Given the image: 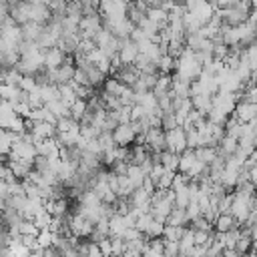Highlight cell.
I'll use <instances>...</instances> for the list:
<instances>
[{
    "label": "cell",
    "mask_w": 257,
    "mask_h": 257,
    "mask_svg": "<svg viewBox=\"0 0 257 257\" xmlns=\"http://www.w3.org/2000/svg\"><path fill=\"white\" fill-rule=\"evenodd\" d=\"M165 149L179 155L187 149V141H185V131L181 126H175V128H169L165 131Z\"/></svg>",
    "instance_id": "1"
},
{
    "label": "cell",
    "mask_w": 257,
    "mask_h": 257,
    "mask_svg": "<svg viewBox=\"0 0 257 257\" xmlns=\"http://www.w3.org/2000/svg\"><path fill=\"white\" fill-rule=\"evenodd\" d=\"M100 26H102V22H100V14L82 16L80 22H78V36H80V38H94V34L98 32Z\"/></svg>",
    "instance_id": "2"
},
{
    "label": "cell",
    "mask_w": 257,
    "mask_h": 257,
    "mask_svg": "<svg viewBox=\"0 0 257 257\" xmlns=\"http://www.w3.org/2000/svg\"><path fill=\"white\" fill-rule=\"evenodd\" d=\"M145 145L149 147L151 153H161L165 151V131L161 126H151L145 133Z\"/></svg>",
    "instance_id": "3"
},
{
    "label": "cell",
    "mask_w": 257,
    "mask_h": 257,
    "mask_svg": "<svg viewBox=\"0 0 257 257\" xmlns=\"http://www.w3.org/2000/svg\"><path fill=\"white\" fill-rule=\"evenodd\" d=\"M137 54H139L137 42H133L131 38H120L118 50H116V56H118L120 64H133L135 58H137Z\"/></svg>",
    "instance_id": "4"
},
{
    "label": "cell",
    "mask_w": 257,
    "mask_h": 257,
    "mask_svg": "<svg viewBox=\"0 0 257 257\" xmlns=\"http://www.w3.org/2000/svg\"><path fill=\"white\" fill-rule=\"evenodd\" d=\"M239 122H249L257 118V102H247V100H239L231 112Z\"/></svg>",
    "instance_id": "5"
},
{
    "label": "cell",
    "mask_w": 257,
    "mask_h": 257,
    "mask_svg": "<svg viewBox=\"0 0 257 257\" xmlns=\"http://www.w3.org/2000/svg\"><path fill=\"white\" fill-rule=\"evenodd\" d=\"M135 131L131 128V124L126 122V124H116L114 128H112V141H114V145L116 147H131L133 143H135Z\"/></svg>",
    "instance_id": "6"
},
{
    "label": "cell",
    "mask_w": 257,
    "mask_h": 257,
    "mask_svg": "<svg viewBox=\"0 0 257 257\" xmlns=\"http://www.w3.org/2000/svg\"><path fill=\"white\" fill-rule=\"evenodd\" d=\"M64 56H66V54H64L58 46H50V48L44 50V60H42V64H44L46 70H54V68H58V66L64 62Z\"/></svg>",
    "instance_id": "7"
},
{
    "label": "cell",
    "mask_w": 257,
    "mask_h": 257,
    "mask_svg": "<svg viewBox=\"0 0 257 257\" xmlns=\"http://www.w3.org/2000/svg\"><path fill=\"white\" fill-rule=\"evenodd\" d=\"M28 16L32 22H38V24H46L50 20V8L44 4V2H38V4H30L28 8Z\"/></svg>",
    "instance_id": "8"
},
{
    "label": "cell",
    "mask_w": 257,
    "mask_h": 257,
    "mask_svg": "<svg viewBox=\"0 0 257 257\" xmlns=\"http://www.w3.org/2000/svg\"><path fill=\"white\" fill-rule=\"evenodd\" d=\"M82 70H84V72H86V76H88V84H90L92 88H96V90H98V88L102 86V82H104L106 74H104V72H100V70H98L94 64H90V62H88L86 66H82Z\"/></svg>",
    "instance_id": "9"
},
{
    "label": "cell",
    "mask_w": 257,
    "mask_h": 257,
    "mask_svg": "<svg viewBox=\"0 0 257 257\" xmlns=\"http://www.w3.org/2000/svg\"><path fill=\"white\" fill-rule=\"evenodd\" d=\"M40 30H42V24L32 22V20L20 24V34H22V40H26V42H34V40L38 38Z\"/></svg>",
    "instance_id": "10"
},
{
    "label": "cell",
    "mask_w": 257,
    "mask_h": 257,
    "mask_svg": "<svg viewBox=\"0 0 257 257\" xmlns=\"http://www.w3.org/2000/svg\"><path fill=\"white\" fill-rule=\"evenodd\" d=\"M239 223L229 215V213H219L217 217H215V221H213V231H219V233H225V231H229V229H233V227H237Z\"/></svg>",
    "instance_id": "11"
},
{
    "label": "cell",
    "mask_w": 257,
    "mask_h": 257,
    "mask_svg": "<svg viewBox=\"0 0 257 257\" xmlns=\"http://www.w3.org/2000/svg\"><path fill=\"white\" fill-rule=\"evenodd\" d=\"M189 98H191L193 108L199 110L203 116H207V112H209V108H211V94L201 92V94H193V96H189Z\"/></svg>",
    "instance_id": "12"
},
{
    "label": "cell",
    "mask_w": 257,
    "mask_h": 257,
    "mask_svg": "<svg viewBox=\"0 0 257 257\" xmlns=\"http://www.w3.org/2000/svg\"><path fill=\"white\" fill-rule=\"evenodd\" d=\"M32 137H34V143L36 141H40V139H50V137H54V126L52 124H48V122H44V120H38V122H34V126H32Z\"/></svg>",
    "instance_id": "13"
},
{
    "label": "cell",
    "mask_w": 257,
    "mask_h": 257,
    "mask_svg": "<svg viewBox=\"0 0 257 257\" xmlns=\"http://www.w3.org/2000/svg\"><path fill=\"white\" fill-rule=\"evenodd\" d=\"M56 118H68L70 116V108H68V104L66 102H62L60 98H54V100H48L46 104H44Z\"/></svg>",
    "instance_id": "14"
},
{
    "label": "cell",
    "mask_w": 257,
    "mask_h": 257,
    "mask_svg": "<svg viewBox=\"0 0 257 257\" xmlns=\"http://www.w3.org/2000/svg\"><path fill=\"white\" fill-rule=\"evenodd\" d=\"M189 219L185 215V209H179V207H173L165 219V225H181V227H187Z\"/></svg>",
    "instance_id": "15"
},
{
    "label": "cell",
    "mask_w": 257,
    "mask_h": 257,
    "mask_svg": "<svg viewBox=\"0 0 257 257\" xmlns=\"http://www.w3.org/2000/svg\"><path fill=\"white\" fill-rule=\"evenodd\" d=\"M124 229H126V223H124L122 215H116V213H114V215L108 219V237H120Z\"/></svg>",
    "instance_id": "16"
},
{
    "label": "cell",
    "mask_w": 257,
    "mask_h": 257,
    "mask_svg": "<svg viewBox=\"0 0 257 257\" xmlns=\"http://www.w3.org/2000/svg\"><path fill=\"white\" fill-rule=\"evenodd\" d=\"M159 163L167 169V171H177V165H179V155L171 153V151H161L159 153Z\"/></svg>",
    "instance_id": "17"
},
{
    "label": "cell",
    "mask_w": 257,
    "mask_h": 257,
    "mask_svg": "<svg viewBox=\"0 0 257 257\" xmlns=\"http://www.w3.org/2000/svg\"><path fill=\"white\" fill-rule=\"evenodd\" d=\"M0 98L10 100V102L14 104V102L20 100V88H18L16 84H8V82H4V84L0 86Z\"/></svg>",
    "instance_id": "18"
},
{
    "label": "cell",
    "mask_w": 257,
    "mask_h": 257,
    "mask_svg": "<svg viewBox=\"0 0 257 257\" xmlns=\"http://www.w3.org/2000/svg\"><path fill=\"white\" fill-rule=\"evenodd\" d=\"M193 153H195V159L201 161L203 165H209L217 157V151L213 147H197V149H193Z\"/></svg>",
    "instance_id": "19"
},
{
    "label": "cell",
    "mask_w": 257,
    "mask_h": 257,
    "mask_svg": "<svg viewBox=\"0 0 257 257\" xmlns=\"http://www.w3.org/2000/svg\"><path fill=\"white\" fill-rule=\"evenodd\" d=\"M126 84H120L116 78H112V76H108V78H104V82H102V90H106L108 94H112V96H116L118 98V94L122 92V88H124Z\"/></svg>",
    "instance_id": "20"
},
{
    "label": "cell",
    "mask_w": 257,
    "mask_h": 257,
    "mask_svg": "<svg viewBox=\"0 0 257 257\" xmlns=\"http://www.w3.org/2000/svg\"><path fill=\"white\" fill-rule=\"evenodd\" d=\"M68 108H70V118L78 122L80 116H82L84 110H86V100H82V98H74V100L68 104Z\"/></svg>",
    "instance_id": "21"
},
{
    "label": "cell",
    "mask_w": 257,
    "mask_h": 257,
    "mask_svg": "<svg viewBox=\"0 0 257 257\" xmlns=\"http://www.w3.org/2000/svg\"><path fill=\"white\" fill-rule=\"evenodd\" d=\"M183 231H185V227H181V225H165L161 237L167 239V241H179L181 235H183Z\"/></svg>",
    "instance_id": "22"
},
{
    "label": "cell",
    "mask_w": 257,
    "mask_h": 257,
    "mask_svg": "<svg viewBox=\"0 0 257 257\" xmlns=\"http://www.w3.org/2000/svg\"><path fill=\"white\" fill-rule=\"evenodd\" d=\"M175 60H177V58H171L169 54H163V56L157 60L159 74H171V72L175 70Z\"/></svg>",
    "instance_id": "23"
},
{
    "label": "cell",
    "mask_w": 257,
    "mask_h": 257,
    "mask_svg": "<svg viewBox=\"0 0 257 257\" xmlns=\"http://www.w3.org/2000/svg\"><path fill=\"white\" fill-rule=\"evenodd\" d=\"M32 221H34V225H36L38 229H46V227H48V223L52 221V215H50V213H48L44 207H40V209L34 213Z\"/></svg>",
    "instance_id": "24"
},
{
    "label": "cell",
    "mask_w": 257,
    "mask_h": 257,
    "mask_svg": "<svg viewBox=\"0 0 257 257\" xmlns=\"http://www.w3.org/2000/svg\"><path fill=\"white\" fill-rule=\"evenodd\" d=\"M126 177L131 179V183H133L135 189H137V187H141V183H143V179H145V173L141 171L139 165H128V167H126Z\"/></svg>",
    "instance_id": "25"
},
{
    "label": "cell",
    "mask_w": 257,
    "mask_h": 257,
    "mask_svg": "<svg viewBox=\"0 0 257 257\" xmlns=\"http://www.w3.org/2000/svg\"><path fill=\"white\" fill-rule=\"evenodd\" d=\"M56 86H58V94H60V100H62V102L70 104V102L76 98V94H74V88H72V84H70V82H64V84H56Z\"/></svg>",
    "instance_id": "26"
},
{
    "label": "cell",
    "mask_w": 257,
    "mask_h": 257,
    "mask_svg": "<svg viewBox=\"0 0 257 257\" xmlns=\"http://www.w3.org/2000/svg\"><path fill=\"white\" fill-rule=\"evenodd\" d=\"M38 231H40V229L34 225L32 219H22V221L18 223V233H20V235H34V237H36Z\"/></svg>",
    "instance_id": "27"
},
{
    "label": "cell",
    "mask_w": 257,
    "mask_h": 257,
    "mask_svg": "<svg viewBox=\"0 0 257 257\" xmlns=\"http://www.w3.org/2000/svg\"><path fill=\"white\" fill-rule=\"evenodd\" d=\"M54 237H56V235H54L52 231H48V229H40L38 235H36V243L40 245V249H44V247H50V245H52Z\"/></svg>",
    "instance_id": "28"
},
{
    "label": "cell",
    "mask_w": 257,
    "mask_h": 257,
    "mask_svg": "<svg viewBox=\"0 0 257 257\" xmlns=\"http://www.w3.org/2000/svg\"><path fill=\"white\" fill-rule=\"evenodd\" d=\"M114 118H116L118 124H126V122H131V106L120 104L118 108H114Z\"/></svg>",
    "instance_id": "29"
},
{
    "label": "cell",
    "mask_w": 257,
    "mask_h": 257,
    "mask_svg": "<svg viewBox=\"0 0 257 257\" xmlns=\"http://www.w3.org/2000/svg\"><path fill=\"white\" fill-rule=\"evenodd\" d=\"M175 173H177V171H167V169H165V173H163V175L159 177V181L155 183V189H171Z\"/></svg>",
    "instance_id": "30"
},
{
    "label": "cell",
    "mask_w": 257,
    "mask_h": 257,
    "mask_svg": "<svg viewBox=\"0 0 257 257\" xmlns=\"http://www.w3.org/2000/svg\"><path fill=\"white\" fill-rule=\"evenodd\" d=\"M108 239H110V257H122V253H124L122 237H108Z\"/></svg>",
    "instance_id": "31"
},
{
    "label": "cell",
    "mask_w": 257,
    "mask_h": 257,
    "mask_svg": "<svg viewBox=\"0 0 257 257\" xmlns=\"http://www.w3.org/2000/svg\"><path fill=\"white\" fill-rule=\"evenodd\" d=\"M151 221H153V217H151L149 211H147V213H141V215H137V219H135V229L141 231V233H145Z\"/></svg>",
    "instance_id": "32"
},
{
    "label": "cell",
    "mask_w": 257,
    "mask_h": 257,
    "mask_svg": "<svg viewBox=\"0 0 257 257\" xmlns=\"http://www.w3.org/2000/svg\"><path fill=\"white\" fill-rule=\"evenodd\" d=\"M163 227H165V223H161V221H151L149 223V227H147V231H145V235L151 239V237H161L163 235Z\"/></svg>",
    "instance_id": "33"
},
{
    "label": "cell",
    "mask_w": 257,
    "mask_h": 257,
    "mask_svg": "<svg viewBox=\"0 0 257 257\" xmlns=\"http://www.w3.org/2000/svg\"><path fill=\"white\" fill-rule=\"evenodd\" d=\"M26 102H28L32 108H38V106H42V104H44V100H42V96H40V90H38V86H36L34 90H30V92H28V96H26Z\"/></svg>",
    "instance_id": "34"
},
{
    "label": "cell",
    "mask_w": 257,
    "mask_h": 257,
    "mask_svg": "<svg viewBox=\"0 0 257 257\" xmlns=\"http://www.w3.org/2000/svg\"><path fill=\"white\" fill-rule=\"evenodd\" d=\"M18 88L24 90V92L34 90V88H36V80H34V76H26V74H22V78H20V82H18Z\"/></svg>",
    "instance_id": "35"
},
{
    "label": "cell",
    "mask_w": 257,
    "mask_h": 257,
    "mask_svg": "<svg viewBox=\"0 0 257 257\" xmlns=\"http://www.w3.org/2000/svg\"><path fill=\"white\" fill-rule=\"evenodd\" d=\"M12 108H14V112H16L18 116H22V118H26L32 106H30V104H28L26 100H18V102H14V104H12Z\"/></svg>",
    "instance_id": "36"
},
{
    "label": "cell",
    "mask_w": 257,
    "mask_h": 257,
    "mask_svg": "<svg viewBox=\"0 0 257 257\" xmlns=\"http://www.w3.org/2000/svg\"><path fill=\"white\" fill-rule=\"evenodd\" d=\"M147 112H149V110H145L141 104H133V106H131V120H141V118L147 116Z\"/></svg>",
    "instance_id": "37"
},
{
    "label": "cell",
    "mask_w": 257,
    "mask_h": 257,
    "mask_svg": "<svg viewBox=\"0 0 257 257\" xmlns=\"http://www.w3.org/2000/svg\"><path fill=\"white\" fill-rule=\"evenodd\" d=\"M126 167H128V165H126L124 161H114V163L108 167V171L114 173V175H124V173H126Z\"/></svg>",
    "instance_id": "38"
},
{
    "label": "cell",
    "mask_w": 257,
    "mask_h": 257,
    "mask_svg": "<svg viewBox=\"0 0 257 257\" xmlns=\"http://www.w3.org/2000/svg\"><path fill=\"white\" fill-rule=\"evenodd\" d=\"M98 249H100V255H102V257H110V239H108V237L100 239V241H98Z\"/></svg>",
    "instance_id": "39"
},
{
    "label": "cell",
    "mask_w": 257,
    "mask_h": 257,
    "mask_svg": "<svg viewBox=\"0 0 257 257\" xmlns=\"http://www.w3.org/2000/svg\"><path fill=\"white\" fill-rule=\"evenodd\" d=\"M42 120H44V122H48V124H52V126H54V124H56V120H58V118H56V116H54V114H52V112H50V110H48V108H46V106H42Z\"/></svg>",
    "instance_id": "40"
},
{
    "label": "cell",
    "mask_w": 257,
    "mask_h": 257,
    "mask_svg": "<svg viewBox=\"0 0 257 257\" xmlns=\"http://www.w3.org/2000/svg\"><path fill=\"white\" fill-rule=\"evenodd\" d=\"M42 257H60V253L50 245V247H44L42 249Z\"/></svg>",
    "instance_id": "41"
},
{
    "label": "cell",
    "mask_w": 257,
    "mask_h": 257,
    "mask_svg": "<svg viewBox=\"0 0 257 257\" xmlns=\"http://www.w3.org/2000/svg\"><path fill=\"white\" fill-rule=\"evenodd\" d=\"M143 257H165V255H163L161 251H153V249H149V247H147V251L143 253Z\"/></svg>",
    "instance_id": "42"
},
{
    "label": "cell",
    "mask_w": 257,
    "mask_h": 257,
    "mask_svg": "<svg viewBox=\"0 0 257 257\" xmlns=\"http://www.w3.org/2000/svg\"><path fill=\"white\" fill-rule=\"evenodd\" d=\"M221 253H223V257H241V255H239L235 249H223Z\"/></svg>",
    "instance_id": "43"
},
{
    "label": "cell",
    "mask_w": 257,
    "mask_h": 257,
    "mask_svg": "<svg viewBox=\"0 0 257 257\" xmlns=\"http://www.w3.org/2000/svg\"><path fill=\"white\" fill-rule=\"evenodd\" d=\"M114 2H122V4H128V0H114Z\"/></svg>",
    "instance_id": "44"
},
{
    "label": "cell",
    "mask_w": 257,
    "mask_h": 257,
    "mask_svg": "<svg viewBox=\"0 0 257 257\" xmlns=\"http://www.w3.org/2000/svg\"><path fill=\"white\" fill-rule=\"evenodd\" d=\"M2 84H4V78H2V74H0V86H2Z\"/></svg>",
    "instance_id": "45"
}]
</instances>
